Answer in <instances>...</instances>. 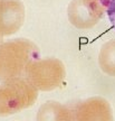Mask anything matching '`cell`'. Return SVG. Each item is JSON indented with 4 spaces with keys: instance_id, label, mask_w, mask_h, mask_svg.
Masks as SVG:
<instances>
[{
    "instance_id": "cell-1",
    "label": "cell",
    "mask_w": 115,
    "mask_h": 121,
    "mask_svg": "<svg viewBox=\"0 0 115 121\" xmlns=\"http://www.w3.org/2000/svg\"><path fill=\"white\" fill-rule=\"evenodd\" d=\"M106 13L108 19H110L112 27L115 30V0H107Z\"/></svg>"
}]
</instances>
